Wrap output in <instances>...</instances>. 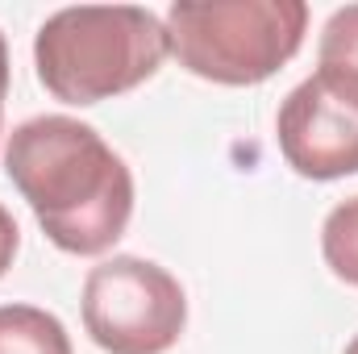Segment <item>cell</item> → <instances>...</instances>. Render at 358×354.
<instances>
[{"instance_id":"1","label":"cell","mask_w":358,"mask_h":354,"mask_svg":"<svg viewBox=\"0 0 358 354\" xmlns=\"http://www.w3.org/2000/svg\"><path fill=\"white\" fill-rule=\"evenodd\" d=\"M4 176L67 255L96 259L129 229L134 176L88 121L63 113L21 121L4 146Z\"/></svg>"},{"instance_id":"2","label":"cell","mask_w":358,"mask_h":354,"mask_svg":"<svg viewBox=\"0 0 358 354\" xmlns=\"http://www.w3.org/2000/svg\"><path fill=\"white\" fill-rule=\"evenodd\" d=\"M167 55V25L138 4L59 8L34 38V67L42 88L80 108L155 80Z\"/></svg>"},{"instance_id":"3","label":"cell","mask_w":358,"mask_h":354,"mask_svg":"<svg viewBox=\"0 0 358 354\" xmlns=\"http://www.w3.org/2000/svg\"><path fill=\"white\" fill-rule=\"evenodd\" d=\"M167 42L183 71L225 88L271 80L296 59L308 29L304 0H179L167 8Z\"/></svg>"},{"instance_id":"4","label":"cell","mask_w":358,"mask_h":354,"mask_svg":"<svg viewBox=\"0 0 358 354\" xmlns=\"http://www.w3.org/2000/svg\"><path fill=\"white\" fill-rule=\"evenodd\" d=\"M187 296L167 267L113 255L84 279V330L104 354H167L183 338Z\"/></svg>"},{"instance_id":"5","label":"cell","mask_w":358,"mask_h":354,"mask_svg":"<svg viewBox=\"0 0 358 354\" xmlns=\"http://www.w3.org/2000/svg\"><path fill=\"white\" fill-rule=\"evenodd\" d=\"M279 155L304 179L358 176V100L317 71L283 96L275 117Z\"/></svg>"},{"instance_id":"6","label":"cell","mask_w":358,"mask_h":354,"mask_svg":"<svg viewBox=\"0 0 358 354\" xmlns=\"http://www.w3.org/2000/svg\"><path fill=\"white\" fill-rule=\"evenodd\" d=\"M0 354H76L67 325L38 304H0Z\"/></svg>"},{"instance_id":"7","label":"cell","mask_w":358,"mask_h":354,"mask_svg":"<svg viewBox=\"0 0 358 354\" xmlns=\"http://www.w3.org/2000/svg\"><path fill=\"white\" fill-rule=\"evenodd\" d=\"M317 76L358 100V4L338 8L317 42Z\"/></svg>"},{"instance_id":"8","label":"cell","mask_w":358,"mask_h":354,"mask_svg":"<svg viewBox=\"0 0 358 354\" xmlns=\"http://www.w3.org/2000/svg\"><path fill=\"white\" fill-rule=\"evenodd\" d=\"M321 255L329 271L358 288V196L342 200L321 225Z\"/></svg>"},{"instance_id":"9","label":"cell","mask_w":358,"mask_h":354,"mask_svg":"<svg viewBox=\"0 0 358 354\" xmlns=\"http://www.w3.org/2000/svg\"><path fill=\"white\" fill-rule=\"evenodd\" d=\"M17 246H21V229H17L13 213L0 204V279H4V271L13 267V259H17Z\"/></svg>"},{"instance_id":"10","label":"cell","mask_w":358,"mask_h":354,"mask_svg":"<svg viewBox=\"0 0 358 354\" xmlns=\"http://www.w3.org/2000/svg\"><path fill=\"white\" fill-rule=\"evenodd\" d=\"M4 100H8V42L0 34V125H4Z\"/></svg>"},{"instance_id":"11","label":"cell","mask_w":358,"mask_h":354,"mask_svg":"<svg viewBox=\"0 0 358 354\" xmlns=\"http://www.w3.org/2000/svg\"><path fill=\"white\" fill-rule=\"evenodd\" d=\"M346 354H358V334L350 338V346H346Z\"/></svg>"}]
</instances>
